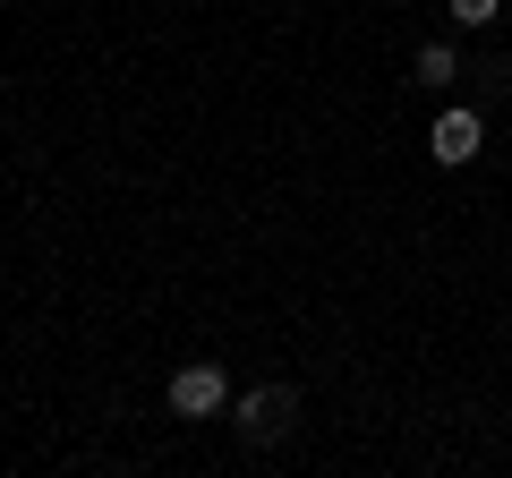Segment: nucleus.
<instances>
[{"instance_id":"5","label":"nucleus","mask_w":512,"mask_h":478,"mask_svg":"<svg viewBox=\"0 0 512 478\" xmlns=\"http://www.w3.org/2000/svg\"><path fill=\"white\" fill-rule=\"evenodd\" d=\"M453 18L461 26H495V18H504V0H453Z\"/></svg>"},{"instance_id":"1","label":"nucleus","mask_w":512,"mask_h":478,"mask_svg":"<svg viewBox=\"0 0 512 478\" xmlns=\"http://www.w3.org/2000/svg\"><path fill=\"white\" fill-rule=\"evenodd\" d=\"M291 419H299V393L291 385H256V393H239V402H231V427L248 444H274Z\"/></svg>"},{"instance_id":"2","label":"nucleus","mask_w":512,"mask_h":478,"mask_svg":"<svg viewBox=\"0 0 512 478\" xmlns=\"http://www.w3.org/2000/svg\"><path fill=\"white\" fill-rule=\"evenodd\" d=\"M222 402H231V385H222L214 359H197V368L171 376V419H222Z\"/></svg>"},{"instance_id":"3","label":"nucleus","mask_w":512,"mask_h":478,"mask_svg":"<svg viewBox=\"0 0 512 478\" xmlns=\"http://www.w3.org/2000/svg\"><path fill=\"white\" fill-rule=\"evenodd\" d=\"M478 146H487V120H478V111H444L436 129H427V154H436L444 171H461V163H478Z\"/></svg>"},{"instance_id":"4","label":"nucleus","mask_w":512,"mask_h":478,"mask_svg":"<svg viewBox=\"0 0 512 478\" xmlns=\"http://www.w3.org/2000/svg\"><path fill=\"white\" fill-rule=\"evenodd\" d=\"M453 77H461V52H453V43H419V86H453Z\"/></svg>"}]
</instances>
